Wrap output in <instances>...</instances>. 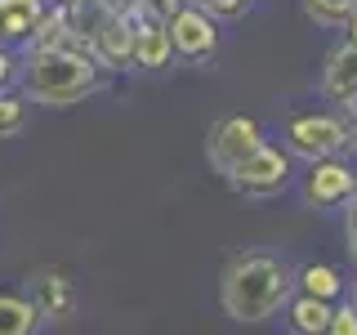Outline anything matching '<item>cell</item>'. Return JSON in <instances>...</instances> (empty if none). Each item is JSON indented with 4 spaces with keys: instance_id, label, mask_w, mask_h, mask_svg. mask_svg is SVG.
Masks as SVG:
<instances>
[{
    "instance_id": "cell-11",
    "label": "cell",
    "mask_w": 357,
    "mask_h": 335,
    "mask_svg": "<svg viewBox=\"0 0 357 335\" xmlns=\"http://www.w3.org/2000/svg\"><path fill=\"white\" fill-rule=\"evenodd\" d=\"M170 59H174V50H170V31H165V22L134 18V67H143V72H161Z\"/></svg>"
},
{
    "instance_id": "cell-13",
    "label": "cell",
    "mask_w": 357,
    "mask_h": 335,
    "mask_svg": "<svg viewBox=\"0 0 357 335\" xmlns=\"http://www.w3.org/2000/svg\"><path fill=\"white\" fill-rule=\"evenodd\" d=\"M286 313H290V327L299 335H326V318H331V299H317V295H290L286 299Z\"/></svg>"
},
{
    "instance_id": "cell-29",
    "label": "cell",
    "mask_w": 357,
    "mask_h": 335,
    "mask_svg": "<svg viewBox=\"0 0 357 335\" xmlns=\"http://www.w3.org/2000/svg\"><path fill=\"white\" fill-rule=\"evenodd\" d=\"M0 45H5V40H0Z\"/></svg>"
},
{
    "instance_id": "cell-1",
    "label": "cell",
    "mask_w": 357,
    "mask_h": 335,
    "mask_svg": "<svg viewBox=\"0 0 357 335\" xmlns=\"http://www.w3.org/2000/svg\"><path fill=\"white\" fill-rule=\"evenodd\" d=\"M290 295H295V268L282 255H268V251L232 255L223 277H219V304L241 327L268 322L273 313L286 308Z\"/></svg>"
},
{
    "instance_id": "cell-4",
    "label": "cell",
    "mask_w": 357,
    "mask_h": 335,
    "mask_svg": "<svg viewBox=\"0 0 357 335\" xmlns=\"http://www.w3.org/2000/svg\"><path fill=\"white\" fill-rule=\"evenodd\" d=\"M232 188H241V193L250 197H268V193H282V188L290 184V152L273 148V143H259L255 152H245L237 165H232L228 174Z\"/></svg>"
},
{
    "instance_id": "cell-22",
    "label": "cell",
    "mask_w": 357,
    "mask_h": 335,
    "mask_svg": "<svg viewBox=\"0 0 357 335\" xmlns=\"http://www.w3.org/2000/svg\"><path fill=\"white\" fill-rule=\"evenodd\" d=\"M14 81H18V59L9 45H0V89H14Z\"/></svg>"
},
{
    "instance_id": "cell-27",
    "label": "cell",
    "mask_w": 357,
    "mask_h": 335,
    "mask_svg": "<svg viewBox=\"0 0 357 335\" xmlns=\"http://www.w3.org/2000/svg\"><path fill=\"white\" fill-rule=\"evenodd\" d=\"M59 5H85V0H59Z\"/></svg>"
},
{
    "instance_id": "cell-26",
    "label": "cell",
    "mask_w": 357,
    "mask_h": 335,
    "mask_svg": "<svg viewBox=\"0 0 357 335\" xmlns=\"http://www.w3.org/2000/svg\"><path fill=\"white\" fill-rule=\"evenodd\" d=\"M349 148H353V156H357V121H353V134H349Z\"/></svg>"
},
{
    "instance_id": "cell-19",
    "label": "cell",
    "mask_w": 357,
    "mask_h": 335,
    "mask_svg": "<svg viewBox=\"0 0 357 335\" xmlns=\"http://www.w3.org/2000/svg\"><path fill=\"white\" fill-rule=\"evenodd\" d=\"M178 5H183V0H134V14H130V18H152V22H170Z\"/></svg>"
},
{
    "instance_id": "cell-10",
    "label": "cell",
    "mask_w": 357,
    "mask_h": 335,
    "mask_svg": "<svg viewBox=\"0 0 357 335\" xmlns=\"http://www.w3.org/2000/svg\"><path fill=\"white\" fill-rule=\"evenodd\" d=\"M321 94L340 107L357 103V45L344 40L340 50H331L326 67H321Z\"/></svg>"
},
{
    "instance_id": "cell-16",
    "label": "cell",
    "mask_w": 357,
    "mask_h": 335,
    "mask_svg": "<svg viewBox=\"0 0 357 335\" xmlns=\"http://www.w3.org/2000/svg\"><path fill=\"white\" fill-rule=\"evenodd\" d=\"M295 290H304V295H317V299H340V290H344V277H340V268H331V264H308V268H299L295 273Z\"/></svg>"
},
{
    "instance_id": "cell-23",
    "label": "cell",
    "mask_w": 357,
    "mask_h": 335,
    "mask_svg": "<svg viewBox=\"0 0 357 335\" xmlns=\"http://www.w3.org/2000/svg\"><path fill=\"white\" fill-rule=\"evenodd\" d=\"M349 206V215H344V237H349V255H353V264H357V193L344 201Z\"/></svg>"
},
{
    "instance_id": "cell-14",
    "label": "cell",
    "mask_w": 357,
    "mask_h": 335,
    "mask_svg": "<svg viewBox=\"0 0 357 335\" xmlns=\"http://www.w3.org/2000/svg\"><path fill=\"white\" fill-rule=\"evenodd\" d=\"M27 45H76L72 18H67V5H59V0H45V14L36 18V27H31Z\"/></svg>"
},
{
    "instance_id": "cell-3",
    "label": "cell",
    "mask_w": 357,
    "mask_h": 335,
    "mask_svg": "<svg viewBox=\"0 0 357 335\" xmlns=\"http://www.w3.org/2000/svg\"><path fill=\"white\" fill-rule=\"evenodd\" d=\"M349 134L353 126L335 112H304L286 126V152L299 156V161H321V156H340L349 148Z\"/></svg>"
},
{
    "instance_id": "cell-18",
    "label": "cell",
    "mask_w": 357,
    "mask_h": 335,
    "mask_svg": "<svg viewBox=\"0 0 357 335\" xmlns=\"http://www.w3.org/2000/svg\"><path fill=\"white\" fill-rule=\"evenodd\" d=\"M22 126H27V98L0 89V139H14Z\"/></svg>"
},
{
    "instance_id": "cell-8",
    "label": "cell",
    "mask_w": 357,
    "mask_h": 335,
    "mask_svg": "<svg viewBox=\"0 0 357 335\" xmlns=\"http://www.w3.org/2000/svg\"><path fill=\"white\" fill-rule=\"evenodd\" d=\"M89 59L107 72H130L134 67V18L130 14H107L103 27L89 36Z\"/></svg>"
},
{
    "instance_id": "cell-6",
    "label": "cell",
    "mask_w": 357,
    "mask_h": 335,
    "mask_svg": "<svg viewBox=\"0 0 357 335\" xmlns=\"http://www.w3.org/2000/svg\"><path fill=\"white\" fill-rule=\"evenodd\" d=\"M259 143H264V130H259L255 117H223L206 139V156H210V165H215V174L228 179L232 165H237L245 152H255Z\"/></svg>"
},
{
    "instance_id": "cell-20",
    "label": "cell",
    "mask_w": 357,
    "mask_h": 335,
    "mask_svg": "<svg viewBox=\"0 0 357 335\" xmlns=\"http://www.w3.org/2000/svg\"><path fill=\"white\" fill-rule=\"evenodd\" d=\"M326 335H357V304H331V318H326Z\"/></svg>"
},
{
    "instance_id": "cell-5",
    "label": "cell",
    "mask_w": 357,
    "mask_h": 335,
    "mask_svg": "<svg viewBox=\"0 0 357 335\" xmlns=\"http://www.w3.org/2000/svg\"><path fill=\"white\" fill-rule=\"evenodd\" d=\"M165 31H170V50L188 63H201L219 50V22L210 18L206 9H197L192 0H183V5L174 9V18L165 22Z\"/></svg>"
},
{
    "instance_id": "cell-17",
    "label": "cell",
    "mask_w": 357,
    "mask_h": 335,
    "mask_svg": "<svg viewBox=\"0 0 357 335\" xmlns=\"http://www.w3.org/2000/svg\"><path fill=\"white\" fill-rule=\"evenodd\" d=\"M304 14L317 27H344L357 14V0H304Z\"/></svg>"
},
{
    "instance_id": "cell-24",
    "label": "cell",
    "mask_w": 357,
    "mask_h": 335,
    "mask_svg": "<svg viewBox=\"0 0 357 335\" xmlns=\"http://www.w3.org/2000/svg\"><path fill=\"white\" fill-rule=\"evenodd\" d=\"M107 14H134V0H103Z\"/></svg>"
},
{
    "instance_id": "cell-7",
    "label": "cell",
    "mask_w": 357,
    "mask_h": 335,
    "mask_svg": "<svg viewBox=\"0 0 357 335\" xmlns=\"http://www.w3.org/2000/svg\"><path fill=\"white\" fill-rule=\"evenodd\" d=\"M27 290H31V304H36L40 322H54V327H63V322L76 318V282L67 268H40V273L27 277Z\"/></svg>"
},
{
    "instance_id": "cell-25",
    "label": "cell",
    "mask_w": 357,
    "mask_h": 335,
    "mask_svg": "<svg viewBox=\"0 0 357 335\" xmlns=\"http://www.w3.org/2000/svg\"><path fill=\"white\" fill-rule=\"evenodd\" d=\"M344 40H349V45H357V14H353L349 22H344Z\"/></svg>"
},
{
    "instance_id": "cell-21",
    "label": "cell",
    "mask_w": 357,
    "mask_h": 335,
    "mask_svg": "<svg viewBox=\"0 0 357 335\" xmlns=\"http://www.w3.org/2000/svg\"><path fill=\"white\" fill-rule=\"evenodd\" d=\"M197 9H206L210 18H241L250 9V0H192Z\"/></svg>"
},
{
    "instance_id": "cell-9",
    "label": "cell",
    "mask_w": 357,
    "mask_h": 335,
    "mask_svg": "<svg viewBox=\"0 0 357 335\" xmlns=\"http://www.w3.org/2000/svg\"><path fill=\"white\" fill-rule=\"evenodd\" d=\"M312 170L304 179V197L312 206H344L353 193H357V174L349 161H340V156H321V161H308Z\"/></svg>"
},
{
    "instance_id": "cell-12",
    "label": "cell",
    "mask_w": 357,
    "mask_h": 335,
    "mask_svg": "<svg viewBox=\"0 0 357 335\" xmlns=\"http://www.w3.org/2000/svg\"><path fill=\"white\" fill-rule=\"evenodd\" d=\"M45 14V0H0V40L5 45H27L36 18Z\"/></svg>"
},
{
    "instance_id": "cell-15",
    "label": "cell",
    "mask_w": 357,
    "mask_h": 335,
    "mask_svg": "<svg viewBox=\"0 0 357 335\" xmlns=\"http://www.w3.org/2000/svg\"><path fill=\"white\" fill-rule=\"evenodd\" d=\"M40 327V313L27 295H0V335H31Z\"/></svg>"
},
{
    "instance_id": "cell-28",
    "label": "cell",
    "mask_w": 357,
    "mask_h": 335,
    "mask_svg": "<svg viewBox=\"0 0 357 335\" xmlns=\"http://www.w3.org/2000/svg\"><path fill=\"white\" fill-rule=\"evenodd\" d=\"M353 304H357V282H353Z\"/></svg>"
},
{
    "instance_id": "cell-2",
    "label": "cell",
    "mask_w": 357,
    "mask_h": 335,
    "mask_svg": "<svg viewBox=\"0 0 357 335\" xmlns=\"http://www.w3.org/2000/svg\"><path fill=\"white\" fill-rule=\"evenodd\" d=\"M18 81L27 103L40 107H72L103 85V67L81 45H22Z\"/></svg>"
}]
</instances>
